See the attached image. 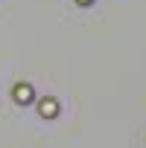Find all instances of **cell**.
Listing matches in <instances>:
<instances>
[{
    "label": "cell",
    "mask_w": 146,
    "mask_h": 148,
    "mask_svg": "<svg viewBox=\"0 0 146 148\" xmlns=\"http://www.w3.org/2000/svg\"><path fill=\"white\" fill-rule=\"evenodd\" d=\"M12 96H15V102H18V105H29V102H35V90H32V84H26V82L15 84Z\"/></svg>",
    "instance_id": "1"
},
{
    "label": "cell",
    "mask_w": 146,
    "mask_h": 148,
    "mask_svg": "<svg viewBox=\"0 0 146 148\" xmlns=\"http://www.w3.org/2000/svg\"><path fill=\"white\" fill-rule=\"evenodd\" d=\"M58 110H61V108H58V102H56V99H50V96H47V99H41V105H38V113H41L44 119L58 116Z\"/></svg>",
    "instance_id": "2"
},
{
    "label": "cell",
    "mask_w": 146,
    "mask_h": 148,
    "mask_svg": "<svg viewBox=\"0 0 146 148\" xmlns=\"http://www.w3.org/2000/svg\"><path fill=\"white\" fill-rule=\"evenodd\" d=\"M79 3H82V6H88V3H91V0H79Z\"/></svg>",
    "instance_id": "3"
}]
</instances>
